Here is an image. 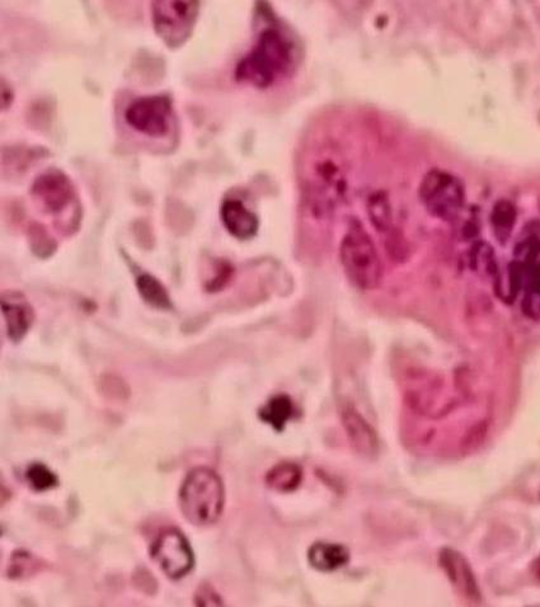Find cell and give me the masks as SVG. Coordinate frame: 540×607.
<instances>
[{
    "instance_id": "6da1fadb",
    "label": "cell",
    "mask_w": 540,
    "mask_h": 607,
    "mask_svg": "<svg viewBox=\"0 0 540 607\" xmlns=\"http://www.w3.org/2000/svg\"><path fill=\"white\" fill-rule=\"evenodd\" d=\"M296 45L292 37L276 27L266 28L258 36L249 54L238 62L236 79L257 89H267L294 68Z\"/></svg>"
},
{
    "instance_id": "7a4b0ae2",
    "label": "cell",
    "mask_w": 540,
    "mask_h": 607,
    "mask_svg": "<svg viewBox=\"0 0 540 607\" xmlns=\"http://www.w3.org/2000/svg\"><path fill=\"white\" fill-rule=\"evenodd\" d=\"M223 481L208 468L193 469L180 490V507L187 521L196 527H210L223 512Z\"/></svg>"
},
{
    "instance_id": "3957f363",
    "label": "cell",
    "mask_w": 540,
    "mask_h": 607,
    "mask_svg": "<svg viewBox=\"0 0 540 607\" xmlns=\"http://www.w3.org/2000/svg\"><path fill=\"white\" fill-rule=\"evenodd\" d=\"M343 270L355 286L364 290L376 289L383 276L382 262L376 246L358 221H351L341 242Z\"/></svg>"
},
{
    "instance_id": "277c9868",
    "label": "cell",
    "mask_w": 540,
    "mask_h": 607,
    "mask_svg": "<svg viewBox=\"0 0 540 607\" xmlns=\"http://www.w3.org/2000/svg\"><path fill=\"white\" fill-rule=\"evenodd\" d=\"M420 196L431 215L452 221L464 206V187L461 181L445 171H431L424 178Z\"/></svg>"
},
{
    "instance_id": "5b68a950",
    "label": "cell",
    "mask_w": 540,
    "mask_h": 607,
    "mask_svg": "<svg viewBox=\"0 0 540 607\" xmlns=\"http://www.w3.org/2000/svg\"><path fill=\"white\" fill-rule=\"evenodd\" d=\"M199 12V2H153V27L170 48L177 49L191 36Z\"/></svg>"
},
{
    "instance_id": "8992f818",
    "label": "cell",
    "mask_w": 540,
    "mask_h": 607,
    "mask_svg": "<svg viewBox=\"0 0 540 607\" xmlns=\"http://www.w3.org/2000/svg\"><path fill=\"white\" fill-rule=\"evenodd\" d=\"M172 101L167 96H148L130 103L125 120L137 133L151 137H163L171 128Z\"/></svg>"
},
{
    "instance_id": "52a82bcc",
    "label": "cell",
    "mask_w": 540,
    "mask_h": 607,
    "mask_svg": "<svg viewBox=\"0 0 540 607\" xmlns=\"http://www.w3.org/2000/svg\"><path fill=\"white\" fill-rule=\"evenodd\" d=\"M152 556L171 580H181L195 565L189 541L178 530L164 531L152 546Z\"/></svg>"
},
{
    "instance_id": "ba28073f",
    "label": "cell",
    "mask_w": 540,
    "mask_h": 607,
    "mask_svg": "<svg viewBox=\"0 0 540 607\" xmlns=\"http://www.w3.org/2000/svg\"><path fill=\"white\" fill-rule=\"evenodd\" d=\"M33 196L50 214H59L73 201V184L61 171H49L34 181Z\"/></svg>"
},
{
    "instance_id": "9c48e42d",
    "label": "cell",
    "mask_w": 540,
    "mask_h": 607,
    "mask_svg": "<svg viewBox=\"0 0 540 607\" xmlns=\"http://www.w3.org/2000/svg\"><path fill=\"white\" fill-rule=\"evenodd\" d=\"M221 220L227 230L237 239L254 238L258 230V219L238 200H226L220 210Z\"/></svg>"
},
{
    "instance_id": "30bf717a",
    "label": "cell",
    "mask_w": 540,
    "mask_h": 607,
    "mask_svg": "<svg viewBox=\"0 0 540 607\" xmlns=\"http://www.w3.org/2000/svg\"><path fill=\"white\" fill-rule=\"evenodd\" d=\"M442 567L451 578L452 584L463 591L468 597L479 599V588H477L476 580L467 560L452 549H445L440 558Z\"/></svg>"
},
{
    "instance_id": "8fae6325",
    "label": "cell",
    "mask_w": 540,
    "mask_h": 607,
    "mask_svg": "<svg viewBox=\"0 0 540 607\" xmlns=\"http://www.w3.org/2000/svg\"><path fill=\"white\" fill-rule=\"evenodd\" d=\"M3 313H5V323L9 338L14 342L22 340L27 333L28 328L33 323V311L27 303L22 302L21 297L7 296L3 299Z\"/></svg>"
},
{
    "instance_id": "7c38bea8",
    "label": "cell",
    "mask_w": 540,
    "mask_h": 607,
    "mask_svg": "<svg viewBox=\"0 0 540 607\" xmlns=\"http://www.w3.org/2000/svg\"><path fill=\"white\" fill-rule=\"evenodd\" d=\"M342 419L349 437L356 449L364 453H373L377 449V437L364 418H361L354 408L346 406L342 411Z\"/></svg>"
},
{
    "instance_id": "4fadbf2b",
    "label": "cell",
    "mask_w": 540,
    "mask_h": 607,
    "mask_svg": "<svg viewBox=\"0 0 540 607\" xmlns=\"http://www.w3.org/2000/svg\"><path fill=\"white\" fill-rule=\"evenodd\" d=\"M308 558L312 567L318 571L332 572L346 565L349 553L339 544L318 543L309 550Z\"/></svg>"
},
{
    "instance_id": "5bb4252c",
    "label": "cell",
    "mask_w": 540,
    "mask_h": 607,
    "mask_svg": "<svg viewBox=\"0 0 540 607\" xmlns=\"http://www.w3.org/2000/svg\"><path fill=\"white\" fill-rule=\"evenodd\" d=\"M292 415L293 403L286 396L275 397L260 412L261 419L273 425L277 431L283 430L286 422L292 418Z\"/></svg>"
},
{
    "instance_id": "9a60e30c",
    "label": "cell",
    "mask_w": 540,
    "mask_h": 607,
    "mask_svg": "<svg viewBox=\"0 0 540 607\" xmlns=\"http://www.w3.org/2000/svg\"><path fill=\"white\" fill-rule=\"evenodd\" d=\"M136 286L140 295L143 296V299L146 303L151 304L155 308H170V296H168L167 290L164 289L163 285L159 283L157 278L151 276V275L144 274L142 276L137 277Z\"/></svg>"
},
{
    "instance_id": "2e32d148",
    "label": "cell",
    "mask_w": 540,
    "mask_h": 607,
    "mask_svg": "<svg viewBox=\"0 0 540 607\" xmlns=\"http://www.w3.org/2000/svg\"><path fill=\"white\" fill-rule=\"evenodd\" d=\"M302 481V472L294 464H280L275 466L267 474V484L280 492L295 490Z\"/></svg>"
},
{
    "instance_id": "e0dca14e",
    "label": "cell",
    "mask_w": 540,
    "mask_h": 607,
    "mask_svg": "<svg viewBox=\"0 0 540 607\" xmlns=\"http://www.w3.org/2000/svg\"><path fill=\"white\" fill-rule=\"evenodd\" d=\"M492 227L496 237L501 242H505L513 230L517 220V210L508 201L498 202L492 212Z\"/></svg>"
},
{
    "instance_id": "ac0fdd59",
    "label": "cell",
    "mask_w": 540,
    "mask_h": 607,
    "mask_svg": "<svg viewBox=\"0 0 540 607\" xmlns=\"http://www.w3.org/2000/svg\"><path fill=\"white\" fill-rule=\"evenodd\" d=\"M27 481L34 490L43 492L58 486V477L43 464H33L27 469Z\"/></svg>"
},
{
    "instance_id": "d6986e66",
    "label": "cell",
    "mask_w": 540,
    "mask_h": 607,
    "mask_svg": "<svg viewBox=\"0 0 540 607\" xmlns=\"http://www.w3.org/2000/svg\"><path fill=\"white\" fill-rule=\"evenodd\" d=\"M370 219L377 229H386L390 224V209L383 195H376L370 200Z\"/></svg>"
},
{
    "instance_id": "ffe728a7",
    "label": "cell",
    "mask_w": 540,
    "mask_h": 607,
    "mask_svg": "<svg viewBox=\"0 0 540 607\" xmlns=\"http://www.w3.org/2000/svg\"><path fill=\"white\" fill-rule=\"evenodd\" d=\"M37 568L36 559L26 552H18L14 554L12 559V565L9 568L12 577L22 578L33 574L34 569Z\"/></svg>"
},
{
    "instance_id": "44dd1931",
    "label": "cell",
    "mask_w": 540,
    "mask_h": 607,
    "mask_svg": "<svg viewBox=\"0 0 540 607\" xmlns=\"http://www.w3.org/2000/svg\"><path fill=\"white\" fill-rule=\"evenodd\" d=\"M14 89L9 86L7 80H2V108L7 109L14 102Z\"/></svg>"
},
{
    "instance_id": "7402d4cb",
    "label": "cell",
    "mask_w": 540,
    "mask_h": 607,
    "mask_svg": "<svg viewBox=\"0 0 540 607\" xmlns=\"http://www.w3.org/2000/svg\"><path fill=\"white\" fill-rule=\"evenodd\" d=\"M533 572L534 575L536 577V580L540 582V556L535 560V562H534Z\"/></svg>"
}]
</instances>
